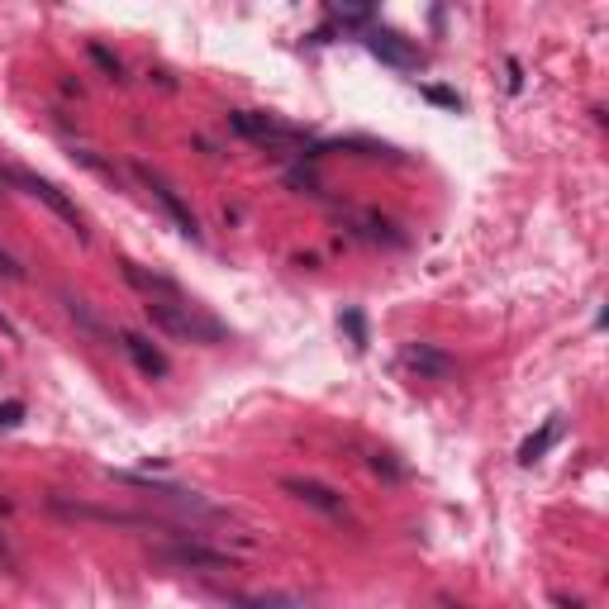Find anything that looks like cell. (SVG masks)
Masks as SVG:
<instances>
[{"label":"cell","mask_w":609,"mask_h":609,"mask_svg":"<svg viewBox=\"0 0 609 609\" xmlns=\"http://www.w3.org/2000/svg\"><path fill=\"white\" fill-rule=\"evenodd\" d=\"M229 129H234L239 139L257 143V148H267V153H291V157L314 163L310 129H300L291 120H277V114H263V110H229Z\"/></svg>","instance_id":"6da1fadb"},{"label":"cell","mask_w":609,"mask_h":609,"mask_svg":"<svg viewBox=\"0 0 609 609\" xmlns=\"http://www.w3.org/2000/svg\"><path fill=\"white\" fill-rule=\"evenodd\" d=\"M400 362L410 372L429 376V381H453V376H457V357H447L443 347H433V343H405Z\"/></svg>","instance_id":"ba28073f"},{"label":"cell","mask_w":609,"mask_h":609,"mask_svg":"<svg viewBox=\"0 0 609 609\" xmlns=\"http://www.w3.org/2000/svg\"><path fill=\"white\" fill-rule=\"evenodd\" d=\"M120 347H124V357L134 362V367H139L143 376H153V381H163V376L171 372V362H167L163 347H157L153 339H143V333H134V329H124V333H120Z\"/></svg>","instance_id":"9c48e42d"},{"label":"cell","mask_w":609,"mask_h":609,"mask_svg":"<svg viewBox=\"0 0 609 609\" xmlns=\"http://www.w3.org/2000/svg\"><path fill=\"white\" fill-rule=\"evenodd\" d=\"M362 43H367V53L376 57V63H386V67H396V71H419V63H424L419 43L405 38L400 29L372 24V29H362Z\"/></svg>","instance_id":"52a82bcc"},{"label":"cell","mask_w":609,"mask_h":609,"mask_svg":"<svg viewBox=\"0 0 609 609\" xmlns=\"http://www.w3.org/2000/svg\"><path fill=\"white\" fill-rule=\"evenodd\" d=\"M134 177L143 181V191H148V196L157 200V206H163V214H167V220L177 224V234H186L191 243H200V239H206V229H200L196 210L186 206V200H181V191H177V186H171V181L163 177V171H153L148 163H134Z\"/></svg>","instance_id":"5b68a950"},{"label":"cell","mask_w":609,"mask_h":609,"mask_svg":"<svg viewBox=\"0 0 609 609\" xmlns=\"http://www.w3.org/2000/svg\"><path fill=\"white\" fill-rule=\"evenodd\" d=\"M447 609H467V605H457V600H447Z\"/></svg>","instance_id":"603a6c76"},{"label":"cell","mask_w":609,"mask_h":609,"mask_svg":"<svg viewBox=\"0 0 609 609\" xmlns=\"http://www.w3.org/2000/svg\"><path fill=\"white\" fill-rule=\"evenodd\" d=\"M120 486H134L143 490V496H153V500H163L171 505V510H181V514H191V519H210V524H220V519H229V510H220V505H210L200 490H186V486H171V481H153V476H139V472H110Z\"/></svg>","instance_id":"277c9868"},{"label":"cell","mask_w":609,"mask_h":609,"mask_svg":"<svg viewBox=\"0 0 609 609\" xmlns=\"http://www.w3.org/2000/svg\"><path fill=\"white\" fill-rule=\"evenodd\" d=\"M24 419V400H5L0 405V429H14Z\"/></svg>","instance_id":"ffe728a7"},{"label":"cell","mask_w":609,"mask_h":609,"mask_svg":"<svg viewBox=\"0 0 609 609\" xmlns=\"http://www.w3.org/2000/svg\"><path fill=\"white\" fill-rule=\"evenodd\" d=\"M339 324L347 329V339H353V347H357V353L372 343V339H367V319H362V310H343V319H339Z\"/></svg>","instance_id":"e0dca14e"},{"label":"cell","mask_w":609,"mask_h":609,"mask_svg":"<svg viewBox=\"0 0 609 609\" xmlns=\"http://www.w3.org/2000/svg\"><path fill=\"white\" fill-rule=\"evenodd\" d=\"M143 310H148L153 329H163L167 339H177V343H200V347L229 343V329L220 319H210L191 296L186 300H143Z\"/></svg>","instance_id":"7a4b0ae2"},{"label":"cell","mask_w":609,"mask_h":609,"mask_svg":"<svg viewBox=\"0 0 609 609\" xmlns=\"http://www.w3.org/2000/svg\"><path fill=\"white\" fill-rule=\"evenodd\" d=\"M557 439H562V414H547V419H543V429H539V433H529V439L519 443V462H524V467H533V462H539Z\"/></svg>","instance_id":"4fadbf2b"},{"label":"cell","mask_w":609,"mask_h":609,"mask_svg":"<svg viewBox=\"0 0 609 609\" xmlns=\"http://www.w3.org/2000/svg\"><path fill=\"white\" fill-rule=\"evenodd\" d=\"M339 220L353 229L357 239H367V243H390V248H400V243H405V234H396V224L381 220L376 210H353V206H343Z\"/></svg>","instance_id":"8fae6325"},{"label":"cell","mask_w":609,"mask_h":609,"mask_svg":"<svg viewBox=\"0 0 609 609\" xmlns=\"http://www.w3.org/2000/svg\"><path fill=\"white\" fill-rule=\"evenodd\" d=\"M120 272H124V281L134 286V291L143 296V300H186V291L171 277H163V272H148V267H139V263H120Z\"/></svg>","instance_id":"7c38bea8"},{"label":"cell","mask_w":609,"mask_h":609,"mask_svg":"<svg viewBox=\"0 0 609 609\" xmlns=\"http://www.w3.org/2000/svg\"><path fill=\"white\" fill-rule=\"evenodd\" d=\"M5 186H20L24 196H34L38 206H48V210H53L57 220H63V224H67V229H71V234H77L81 243L91 239V234H86V220H81V210L71 206V200H67L63 191H57V186H53L48 177H38V171H29V167H0V191H5Z\"/></svg>","instance_id":"3957f363"},{"label":"cell","mask_w":609,"mask_h":609,"mask_svg":"<svg viewBox=\"0 0 609 609\" xmlns=\"http://www.w3.org/2000/svg\"><path fill=\"white\" fill-rule=\"evenodd\" d=\"M224 605L229 609H304V600H296V596H224Z\"/></svg>","instance_id":"9a60e30c"},{"label":"cell","mask_w":609,"mask_h":609,"mask_svg":"<svg viewBox=\"0 0 609 609\" xmlns=\"http://www.w3.org/2000/svg\"><path fill=\"white\" fill-rule=\"evenodd\" d=\"M157 567H177V572H229L234 567V553H224V547H210L200 539H171L167 547H157L153 553Z\"/></svg>","instance_id":"8992f818"},{"label":"cell","mask_w":609,"mask_h":609,"mask_svg":"<svg viewBox=\"0 0 609 609\" xmlns=\"http://www.w3.org/2000/svg\"><path fill=\"white\" fill-rule=\"evenodd\" d=\"M424 96L433 100V106H443V110H462V100L453 91H443V86H424Z\"/></svg>","instance_id":"44dd1931"},{"label":"cell","mask_w":609,"mask_h":609,"mask_svg":"<svg viewBox=\"0 0 609 609\" xmlns=\"http://www.w3.org/2000/svg\"><path fill=\"white\" fill-rule=\"evenodd\" d=\"M281 490H291L300 505H310V510L329 514V519H343L347 514V500L339 496V490H329V486H319V481H304V476H286Z\"/></svg>","instance_id":"30bf717a"},{"label":"cell","mask_w":609,"mask_h":609,"mask_svg":"<svg viewBox=\"0 0 609 609\" xmlns=\"http://www.w3.org/2000/svg\"><path fill=\"white\" fill-rule=\"evenodd\" d=\"M0 277L5 281H24V267H20V257H14L5 243H0Z\"/></svg>","instance_id":"d6986e66"},{"label":"cell","mask_w":609,"mask_h":609,"mask_svg":"<svg viewBox=\"0 0 609 609\" xmlns=\"http://www.w3.org/2000/svg\"><path fill=\"white\" fill-rule=\"evenodd\" d=\"M286 186H291V191H300V196H324V186H319V177H314L310 167L286 171Z\"/></svg>","instance_id":"2e32d148"},{"label":"cell","mask_w":609,"mask_h":609,"mask_svg":"<svg viewBox=\"0 0 609 609\" xmlns=\"http://www.w3.org/2000/svg\"><path fill=\"white\" fill-rule=\"evenodd\" d=\"M0 333H5V339H14V324L5 319V310H0Z\"/></svg>","instance_id":"7402d4cb"},{"label":"cell","mask_w":609,"mask_h":609,"mask_svg":"<svg viewBox=\"0 0 609 609\" xmlns=\"http://www.w3.org/2000/svg\"><path fill=\"white\" fill-rule=\"evenodd\" d=\"M91 63H96L100 71H106V77H110V81H120V77H124V67H120V57H114L110 48H100V43H91Z\"/></svg>","instance_id":"ac0fdd59"},{"label":"cell","mask_w":609,"mask_h":609,"mask_svg":"<svg viewBox=\"0 0 609 609\" xmlns=\"http://www.w3.org/2000/svg\"><path fill=\"white\" fill-rule=\"evenodd\" d=\"M63 304H67V314L77 319V324H81L86 333H91L96 343H114V333H110V329H106V324H100V319L91 314V304H86V300H77V296H67V291H63Z\"/></svg>","instance_id":"5bb4252c"}]
</instances>
